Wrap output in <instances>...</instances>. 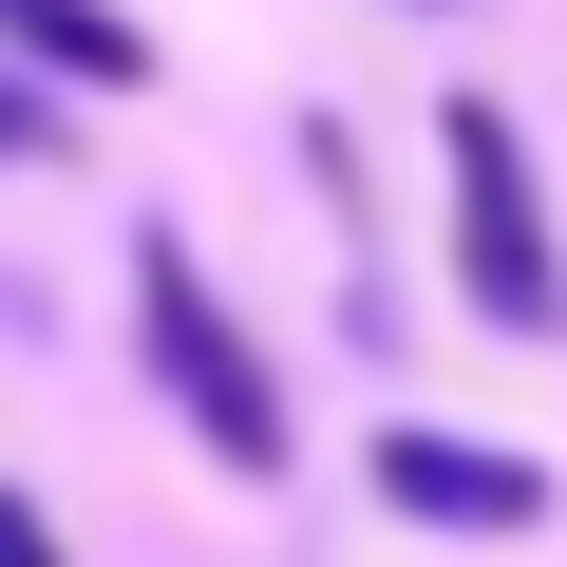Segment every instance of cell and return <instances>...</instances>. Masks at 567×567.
I'll return each instance as SVG.
<instances>
[{"mask_svg":"<svg viewBox=\"0 0 567 567\" xmlns=\"http://www.w3.org/2000/svg\"><path fill=\"white\" fill-rule=\"evenodd\" d=\"M133 322H152V379H171V398H189V435H208V454H227V473H284V379H265V360H246V322H227V303H208V265H189V246H171V227H152V246H133Z\"/></svg>","mask_w":567,"mask_h":567,"instance_id":"6da1fadb","label":"cell"},{"mask_svg":"<svg viewBox=\"0 0 567 567\" xmlns=\"http://www.w3.org/2000/svg\"><path fill=\"white\" fill-rule=\"evenodd\" d=\"M0 39H20L39 76H76V95H133L152 76V39L114 20V0H0Z\"/></svg>","mask_w":567,"mask_h":567,"instance_id":"277c9868","label":"cell"},{"mask_svg":"<svg viewBox=\"0 0 567 567\" xmlns=\"http://www.w3.org/2000/svg\"><path fill=\"white\" fill-rule=\"evenodd\" d=\"M435 152H454V265H473V303H492L511 341H548V322H567V265H548V208H529V133H511L492 95H454Z\"/></svg>","mask_w":567,"mask_h":567,"instance_id":"7a4b0ae2","label":"cell"},{"mask_svg":"<svg viewBox=\"0 0 567 567\" xmlns=\"http://www.w3.org/2000/svg\"><path fill=\"white\" fill-rule=\"evenodd\" d=\"M39 152H58V95H39V76H0V171H39Z\"/></svg>","mask_w":567,"mask_h":567,"instance_id":"5b68a950","label":"cell"},{"mask_svg":"<svg viewBox=\"0 0 567 567\" xmlns=\"http://www.w3.org/2000/svg\"><path fill=\"white\" fill-rule=\"evenodd\" d=\"M379 492H398L416 529H529V511H548V473L492 454V435H379Z\"/></svg>","mask_w":567,"mask_h":567,"instance_id":"3957f363","label":"cell"},{"mask_svg":"<svg viewBox=\"0 0 567 567\" xmlns=\"http://www.w3.org/2000/svg\"><path fill=\"white\" fill-rule=\"evenodd\" d=\"M0 567H58V529H39V511H20V492H0Z\"/></svg>","mask_w":567,"mask_h":567,"instance_id":"8992f818","label":"cell"}]
</instances>
